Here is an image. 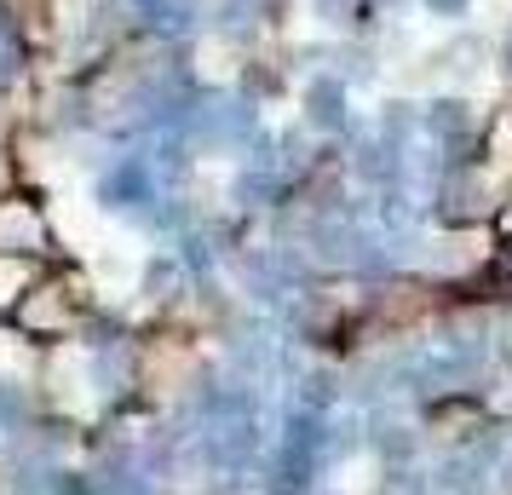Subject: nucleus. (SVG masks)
Wrapping results in <instances>:
<instances>
[{"label": "nucleus", "mask_w": 512, "mask_h": 495, "mask_svg": "<svg viewBox=\"0 0 512 495\" xmlns=\"http://www.w3.org/2000/svg\"><path fill=\"white\" fill-rule=\"evenodd\" d=\"M87 311L70 300V288H58V283H47V288H29V300H24V311H18V323L24 329H52V334H64V329H75Z\"/></svg>", "instance_id": "7ed1b4c3"}, {"label": "nucleus", "mask_w": 512, "mask_h": 495, "mask_svg": "<svg viewBox=\"0 0 512 495\" xmlns=\"http://www.w3.org/2000/svg\"><path fill=\"white\" fill-rule=\"evenodd\" d=\"M29 64V41H24V24L12 18V12H0V87L6 81H18Z\"/></svg>", "instance_id": "39448f33"}, {"label": "nucleus", "mask_w": 512, "mask_h": 495, "mask_svg": "<svg viewBox=\"0 0 512 495\" xmlns=\"http://www.w3.org/2000/svg\"><path fill=\"white\" fill-rule=\"evenodd\" d=\"M29 415H35L29 386H24V380H0V438H18V432H29Z\"/></svg>", "instance_id": "20e7f679"}, {"label": "nucleus", "mask_w": 512, "mask_h": 495, "mask_svg": "<svg viewBox=\"0 0 512 495\" xmlns=\"http://www.w3.org/2000/svg\"><path fill=\"white\" fill-rule=\"evenodd\" d=\"M35 248H47V219L35 202H0V254L24 260Z\"/></svg>", "instance_id": "f03ea898"}, {"label": "nucleus", "mask_w": 512, "mask_h": 495, "mask_svg": "<svg viewBox=\"0 0 512 495\" xmlns=\"http://www.w3.org/2000/svg\"><path fill=\"white\" fill-rule=\"evenodd\" d=\"M93 196L104 213H127V219H139V213L156 208V179H150V162L144 156H116V162L98 167L93 179Z\"/></svg>", "instance_id": "f257e3e1"}]
</instances>
